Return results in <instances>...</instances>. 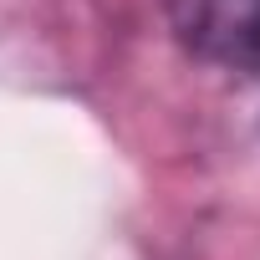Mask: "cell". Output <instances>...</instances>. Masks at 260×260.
Masks as SVG:
<instances>
[{
    "mask_svg": "<svg viewBox=\"0 0 260 260\" xmlns=\"http://www.w3.org/2000/svg\"><path fill=\"white\" fill-rule=\"evenodd\" d=\"M174 36L224 67V72H260V0H164Z\"/></svg>",
    "mask_w": 260,
    "mask_h": 260,
    "instance_id": "1",
    "label": "cell"
}]
</instances>
